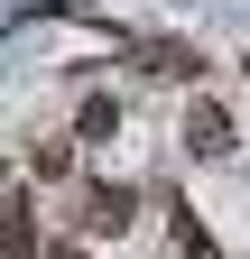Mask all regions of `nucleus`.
<instances>
[{
  "label": "nucleus",
  "instance_id": "obj_1",
  "mask_svg": "<svg viewBox=\"0 0 250 259\" xmlns=\"http://www.w3.org/2000/svg\"><path fill=\"white\" fill-rule=\"evenodd\" d=\"M130 222H139V194H130V185H111V176H93V185L74 194V232H84V241H120V232H130Z\"/></svg>",
  "mask_w": 250,
  "mask_h": 259
},
{
  "label": "nucleus",
  "instance_id": "obj_2",
  "mask_svg": "<svg viewBox=\"0 0 250 259\" xmlns=\"http://www.w3.org/2000/svg\"><path fill=\"white\" fill-rule=\"evenodd\" d=\"M185 148H195V157H223V148H232V111L213 102V93L185 102Z\"/></svg>",
  "mask_w": 250,
  "mask_h": 259
},
{
  "label": "nucleus",
  "instance_id": "obj_3",
  "mask_svg": "<svg viewBox=\"0 0 250 259\" xmlns=\"http://www.w3.org/2000/svg\"><path fill=\"white\" fill-rule=\"evenodd\" d=\"M139 65H148V74H176V83H195V74H204V56L185 47V37H158V47H139Z\"/></svg>",
  "mask_w": 250,
  "mask_h": 259
},
{
  "label": "nucleus",
  "instance_id": "obj_4",
  "mask_svg": "<svg viewBox=\"0 0 250 259\" xmlns=\"http://www.w3.org/2000/svg\"><path fill=\"white\" fill-rule=\"evenodd\" d=\"M120 130V102L111 93H84V111H74V139H111Z\"/></svg>",
  "mask_w": 250,
  "mask_h": 259
},
{
  "label": "nucleus",
  "instance_id": "obj_5",
  "mask_svg": "<svg viewBox=\"0 0 250 259\" xmlns=\"http://www.w3.org/2000/svg\"><path fill=\"white\" fill-rule=\"evenodd\" d=\"M19 194H28V185H19V167L0 157V222H10V204H19Z\"/></svg>",
  "mask_w": 250,
  "mask_h": 259
},
{
  "label": "nucleus",
  "instance_id": "obj_6",
  "mask_svg": "<svg viewBox=\"0 0 250 259\" xmlns=\"http://www.w3.org/2000/svg\"><path fill=\"white\" fill-rule=\"evenodd\" d=\"M47 259H93V250H84V241H56V250H47Z\"/></svg>",
  "mask_w": 250,
  "mask_h": 259
},
{
  "label": "nucleus",
  "instance_id": "obj_7",
  "mask_svg": "<svg viewBox=\"0 0 250 259\" xmlns=\"http://www.w3.org/2000/svg\"><path fill=\"white\" fill-rule=\"evenodd\" d=\"M241 74H250V56H241Z\"/></svg>",
  "mask_w": 250,
  "mask_h": 259
}]
</instances>
